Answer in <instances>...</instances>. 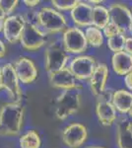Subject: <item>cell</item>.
Here are the masks:
<instances>
[{
  "label": "cell",
  "instance_id": "15",
  "mask_svg": "<svg viewBox=\"0 0 132 148\" xmlns=\"http://www.w3.org/2000/svg\"><path fill=\"white\" fill-rule=\"evenodd\" d=\"M116 141L118 148H132V121L123 116L116 123Z\"/></svg>",
  "mask_w": 132,
  "mask_h": 148
},
{
  "label": "cell",
  "instance_id": "13",
  "mask_svg": "<svg viewBox=\"0 0 132 148\" xmlns=\"http://www.w3.org/2000/svg\"><path fill=\"white\" fill-rule=\"evenodd\" d=\"M49 82L52 87L62 90H69L80 88V86L76 82V78L68 67H65L56 72H52L49 74Z\"/></svg>",
  "mask_w": 132,
  "mask_h": 148
},
{
  "label": "cell",
  "instance_id": "29",
  "mask_svg": "<svg viewBox=\"0 0 132 148\" xmlns=\"http://www.w3.org/2000/svg\"><path fill=\"white\" fill-rule=\"evenodd\" d=\"M24 3L26 4V6L33 8V7H36V6L39 5L40 1H39V0H36V1H29V0H25V1H24Z\"/></svg>",
  "mask_w": 132,
  "mask_h": 148
},
{
  "label": "cell",
  "instance_id": "34",
  "mask_svg": "<svg viewBox=\"0 0 132 148\" xmlns=\"http://www.w3.org/2000/svg\"><path fill=\"white\" fill-rule=\"evenodd\" d=\"M3 30V21L0 20V32Z\"/></svg>",
  "mask_w": 132,
  "mask_h": 148
},
{
  "label": "cell",
  "instance_id": "21",
  "mask_svg": "<svg viewBox=\"0 0 132 148\" xmlns=\"http://www.w3.org/2000/svg\"><path fill=\"white\" fill-rule=\"evenodd\" d=\"M85 37L88 45L94 47H101L103 45V42H104V34H103L102 30L94 27V26H91V27H88L86 29Z\"/></svg>",
  "mask_w": 132,
  "mask_h": 148
},
{
  "label": "cell",
  "instance_id": "22",
  "mask_svg": "<svg viewBox=\"0 0 132 148\" xmlns=\"http://www.w3.org/2000/svg\"><path fill=\"white\" fill-rule=\"evenodd\" d=\"M21 148H40V138L37 131L29 130L20 138Z\"/></svg>",
  "mask_w": 132,
  "mask_h": 148
},
{
  "label": "cell",
  "instance_id": "7",
  "mask_svg": "<svg viewBox=\"0 0 132 148\" xmlns=\"http://www.w3.org/2000/svg\"><path fill=\"white\" fill-rule=\"evenodd\" d=\"M2 78H3V88L7 91L9 99L12 103L20 104L23 98L19 79L14 70V66L11 63H6L2 66Z\"/></svg>",
  "mask_w": 132,
  "mask_h": 148
},
{
  "label": "cell",
  "instance_id": "20",
  "mask_svg": "<svg viewBox=\"0 0 132 148\" xmlns=\"http://www.w3.org/2000/svg\"><path fill=\"white\" fill-rule=\"evenodd\" d=\"M110 22L109 9L102 5H97L93 8L92 12V26L104 30V28Z\"/></svg>",
  "mask_w": 132,
  "mask_h": 148
},
{
  "label": "cell",
  "instance_id": "36",
  "mask_svg": "<svg viewBox=\"0 0 132 148\" xmlns=\"http://www.w3.org/2000/svg\"><path fill=\"white\" fill-rule=\"evenodd\" d=\"M128 114L132 116V107H131V109H130V111H129V113H128Z\"/></svg>",
  "mask_w": 132,
  "mask_h": 148
},
{
  "label": "cell",
  "instance_id": "25",
  "mask_svg": "<svg viewBox=\"0 0 132 148\" xmlns=\"http://www.w3.org/2000/svg\"><path fill=\"white\" fill-rule=\"evenodd\" d=\"M121 33H123V32H122V31L117 27L116 25H114V23L109 22L104 28V32H103V34H104V36H105L107 39H109V38H112V37H114V36H116L118 34H121Z\"/></svg>",
  "mask_w": 132,
  "mask_h": 148
},
{
  "label": "cell",
  "instance_id": "12",
  "mask_svg": "<svg viewBox=\"0 0 132 148\" xmlns=\"http://www.w3.org/2000/svg\"><path fill=\"white\" fill-rule=\"evenodd\" d=\"M13 66L19 81L24 84H30L37 79L38 69L35 63L28 57H19Z\"/></svg>",
  "mask_w": 132,
  "mask_h": 148
},
{
  "label": "cell",
  "instance_id": "27",
  "mask_svg": "<svg viewBox=\"0 0 132 148\" xmlns=\"http://www.w3.org/2000/svg\"><path fill=\"white\" fill-rule=\"evenodd\" d=\"M124 51L132 56V37L126 38L125 45H124Z\"/></svg>",
  "mask_w": 132,
  "mask_h": 148
},
{
  "label": "cell",
  "instance_id": "1",
  "mask_svg": "<svg viewBox=\"0 0 132 148\" xmlns=\"http://www.w3.org/2000/svg\"><path fill=\"white\" fill-rule=\"evenodd\" d=\"M24 108L17 103H8L0 108V135L19 134L23 125Z\"/></svg>",
  "mask_w": 132,
  "mask_h": 148
},
{
  "label": "cell",
  "instance_id": "28",
  "mask_svg": "<svg viewBox=\"0 0 132 148\" xmlns=\"http://www.w3.org/2000/svg\"><path fill=\"white\" fill-rule=\"evenodd\" d=\"M124 82H125L126 87L128 88L130 91H132V71H131V72H129L127 75H125Z\"/></svg>",
  "mask_w": 132,
  "mask_h": 148
},
{
  "label": "cell",
  "instance_id": "26",
  "mask_svg": "<svg viewBox=\"0 0 132 148\" xmlns=\"http://www.w3.org/2000/svg\"><path fill=\"white\" fill-rule=\"evenodd\" d=\"M17 4H18L17 0H1L0 1V5L3 8L6 15H9V14H11L14 11Z\"/></svg>",
  "mask_w": 132,
  "mask_h": 148
},
{
  "label": "cell",
  "instance_id": "4",
  "mask_svg": "<svg viewBox=\"0 0 132 148\" xmlns=\"http://www.w3.org/2000/svg\"><path fill=\"white\" fill-rule=\"evenodd\" d=\"M68 59V52L64 49L63 44L59 40L50 42L45 49L44 65L49 74L65 68Z\"/></svg>",
  "mask_w": 132,
  "mask_h": 148
},
{
  "label": "cell",
  "instance_id": "16",
  "mask_svg": "<svg viewBox=\"0 0 132 148\" xmlns=\"http://www.w3.org/2000/svg\"><path fill=\"white\" fill-rule=\"evenodd\" d=\"M93 7L87 2L79 1V3L71 10V18L76 25L80 27L92 26Z\"/></svg>",
  "mask_w": 132,
  "mask_h": 148
},
{
  "label": "cell",
  "instance_id": "35",
  "mask_svg": "<svg viewBox=\"0 0 132 148\" xmlns=\"http://www.w3.org/2000/svg\"><path fill=\"white\" fill-rule=\"evenodd\" d=\"M87 148H104V147H100V146H89Z\"/></svg>",
  "mask_w": 132,
  "mask_h": 148
},
{
  "label": "cell",
  "instance_id": "3",
  "mask_svg": "<svg viewBox=\"0 0 132 148\" xmlns=\"http://www.w3.org/2000/svg\"><path fill=\"white\" fill-rule=\"evenodd\" d=\"M38 24L49 34L64 32L67 26L63 14L50 7H44L38 11Z\"/></svg>",
  "mask_w": 132,
  "mask_h": 148
},
{
  "label": "cell",
  "instance_id": "6",
  "mask_svg": "<svg viewBox=\"0 0 132 148\" xmlns=\"http://www.w3.org/2000/svg\"><path fill=\"white\" fill-rule=\"evenodd\" d=\"M62 44L68 53H82L88 46L85 33L76 27L68 28L64 31Z\"/></svg>",
  "mask_w": 132,
  "mask_h": 148
},
{
  "label": "cell",
  "instance_id": "37",
  "mask_svg": "<svg viewBox=\"0 0 132 148\" xmlns=\"http://www.w3.org/2000/svg\"><path fill=\"white\" fill-rule=\"evenodd\" d=\"M131 13H132V10H131Z\"/></svg>",
  "mask_w": 132,
  "mask_h": 148
},
{
  "label": "cell",
  "instance_id": "11",
  "mask_svg": "<svg viewBox=\"0 0 132 148\" xmlns=\"http://www.w3.org/2000/svg\"><path fill=\"white\" fill-rule=\"evenodd\" d=\"M87 128L81 123H72L66 126L62 132V140L69 148H78L86 141Z\"/></svg>",
  "mask_w": 132,
  "mask_h": 148
},
{
  "label": "cell",
  "instance_id": "19",
  "mask_svg": "<svg viewBox=\"0 0 132 148\" xmlns=\"http://www.w3.org/2000/svg\"><path fill=\"white\" fill-rule=\"evenodd\" d=\"M112 105L121 114H128L132 107V93L120 89L114 93Z\"/></svg>",
  "mask_w": 132,
  "mask_h": 148
},
{
  "label": "cell",
  "instance_id": "14",
  "mask_svg": "<svg viewBox=\"0 0 132 148\" xmlns=\"http://www.w3.org/2000/svg\"><path fill=\"white\" fill-rule=\"evenodd\" d=\"M109 78V67L105 64H98L90 78V88L94 96L98 97L103 93L105 87V83Z\"/></svg>",
  "mask_w": 132,
  "mask_h": 148
},
{
  "label": "cell",
  "instance_id": "23",
  "mask_svg": "<svg viewBox=\"0 0 132 148\" xmlns=\"http://www.w3.org/2000/svg\"><path fill=\"white\" fill-rule=\"evenodd\" d=\"M126 40V36L125 34L121 33L112 38L107 39V47L111 51H114V53L116 52H120L124 51V45H125Z\"/></svg>",
  "mask_w": 132,
  "mask_h": 148
},
{
  "label": "cell",
  "instance_id": "10",
  "mask_svg": "<svg viewBox=\"0 0 132 148\" xmlns=\"http://www.w3.org/2000/svg\"><path fill=\"white\" fill-rule=\"evenodd\" d=\"M26 20L22 15H11L3 21L4 39L12 45H15L20 40L23 30L25 28Z\"/></svg>",
  "mask_w": 132,
  "mask_h": 148
},
{
  "label": "cell",
  "instance_id": "17",
  "mask_svg": "<svg viewBox=\"0 0 132 148\" xmlns=\"http://www.w3.org/2000/svg\"><path fill=\"white\" fill-rule=\"evenodd\" d=\"M96 113L100 123L104 125H111L116 120V110L110 101L97 100Z\"/></svg>",
  "mask_w": 132,
  "mask_h": 148
},
{
  "label": "cell",
  "instance_id": "9",
  "mask_svg": "<svg viewBox=\"0 0 132 148\" xmlns=\"http://www.w3.org/2000/svg\"><path fill=\"white\" fill-rule=\"evenodd\" d=\"M110 22L116 25L122 32H132V13L128 8L120 3H112L109 7Z\"/></svg>",
  "mask_w": 132,
  "mask_h": 148
},
{
  "label": "cell",
  "instance_id": "30",
  "mask_svg": "<svg viewBox=\"0 0 132 148\" xmlns=\"http://www.w3.org/2000/svg\"><path fill=\"white\" fill-rule=\"evenodd\" d=\"M5 53H6V47L4 45V42L0 40V58L5 56Z\"/></svg>",
  "mask_w": 132,
  "mask_h": 148
},
{
  "label": "cell",
  "instance_id": "8",
  "mask_svg": "<svg viewBox=\"0 0 132 148\" xmlns=\"http://www.w3.org/2000/svg\"><path fill=\"white\" fill-rule=\"evenodd\" d=\"M96 67H97V63L94 57L89 56H80L72 59L68 68L76 79L86 80L90 79Z\"/></svg>",
  "mask_w": 132,
  "mask_h": 148
},
{
  "label": "cell",
  "instance_id": "31",
  "mask_svg": "<svg viewBox=\"0 0 132 148\" xmlns=\"http://www.w3.org/2000/svg\"><path fill=\"white\" fill-rule=\"evenodd\" d=\"M5 18H6V14H5V12H4L3 8L1 7V5H0V20L4 21Z\"/></svg>",
  "mask_w": 132,
  "mask_h": 148
},
{
  "label": "cell",
  "instance_id": "24",
  "mask_svg": "<svg viewBox=\"0 0 132 148\" xmlns=\"http://www.w3.org/2000/svg\"><path fill=\"white\" fill-rule=\"evenodd\" d=\"M78 3L79 1L77 0H53V1H51L52 6L57 11H71Z\"/></svg>",
  "mask_w": 132,
  "mask_h": 148
},
{
  "label": "cell",
  "instance_id": "5",
  "mask_svg": "<svg viewBox=\"0 0 132 148\" xmlns=\"http://www.w3.org/2000/svg\"><path fill=\"white\" fill-rule=\"evenodd\" d=\"M20 42L22 47L27 51H38L45 44L47 36L38 25L26 21Z\"/></svg>",
  "mask_w": 132,
  "mask_h": 148
},
{
  "label": "cell",
  "instance_id": "32",
  "mask_svg": "<svg viewBox=\"0 0 132 148\" xmlns=\"http://www.w3.org/2000/svg\"><path fill=\"white\" fill-rule=\"evenodd\" d=\"M3 88V78H2V67H0V89Z\"/></svg>",
  "mask_w": 132,
  "mask_h": 148
},
{
  "label": "cell",
  "instance_id": "33",
  "mask_svg": "<svg viewBox=\"0 0 132 148\" xmlns=\"http://www.w3.org/2000/svg\"><path fill=\"white\" fill-rule=\"evenodd\" d=\"M103 1H101V0H99V1H95V0H91V1H89V3H93V4H101Z\"/></svg>",
  "mask_w": 132,
  "mask_h": 148
},
{
  "label": "cell",
  "instance_id": "2",
  "mask_svg": "<svg viewBox=\"0 0 132 148\" xmlns=\"http://www.w3.org/2000/svg\"><path fill=\"white\" fill-rule=\"evenodd\" d=\"M81 105L80 88L65 90L59 95L55 105V114L59 120H65L78 111Z\"/></svg>",
  "mask_w": 132,
  "mask_h": 148
},
{
  "label": "cell",
  "instance_id": "18",
  "mask_svg": "<svg viewBox=\"0 0 132 148\" xmlns=\"http://www.w3.org/2000/svg\"><path fill=\"white\" fill-rule=\"evenodd\" d=\"M112 69L117 75H127L132 71V56L125 51L114 53L111 57Z\"/></svg>",
  "mask_w": 132,
  "mask_h": 148
}]
</instances>
